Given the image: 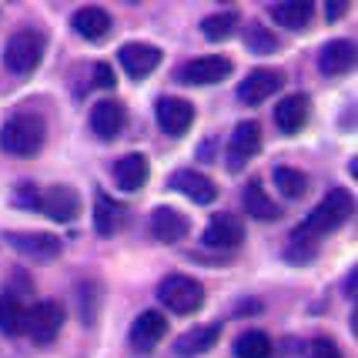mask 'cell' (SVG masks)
Returning <instances> with one entry per match:
<instances>
[{
    "mask_svg": "<svg viewBox=\"0 0 358 358\" xmlns=\"http://www.w3.org/2000/svg\"><path fill=\"white\" fill-rule=\"evenodd\" d=\"M352 194L345 191V187H335V191H328L325 198L318 201L315 211H308V218L298 224L292 234H301V238H312V241H322L325 234H331L335 228H342L348 215H352Z\"/></svg>",
    "mask_w": 358,
    "mask_h": 358,
    "instance_id": "6da1fadb",
    "label": "cell"
},
{
    "mask_svg": "<svg viewBox=\"0 0 358 358\" xmlns=\"http://www.w3.org/2000/svg\"><path fill=\"white\" fill-rule=\"evenodd\" d=\"M44 141H47V127L34 114H14L3 124V131H0V148H3V155H10V157L41 155Z\"/></svg>",
    "mask_w": 358,
    "mask_h": 358,
    "instance_id": "7a4b0ae2",
    "label": "cell"
},
{
    "mask_svg": "<svg viewBox=\"0 0 358 358\" xmlns=\"http://www.w3.org/2000/svg\"><path fill=\"white\" fill-rule=\"evenodd\" d=\"M44 50H47V37L34 27H24L17 31L7 47H3V67L14 74V78H27L37 71V64L44 61Z\"/></svg>",
    "mask_w": 358,
    "mask_h": 358,
    "instance_id": "3957f363",
    "label": "cell"
},
{
    "mask_svg": "<svg viewBox=\"0 0 358 358\" xmlns=\"http://www.w3.org/2000/svg\"><path fill=\"white\" fill-rule=\"evenodd\" d=\"M157 301L174 315H194L204 305V288L191 275H168L157 285Z\"/></svg>",
    "mask_w": 358,
    "mask_h": 358,
    "instance_id": "277c9868",
    "label": "cell"
},
{
    "mask_svg": "<svg viewBox=\"0 0 358 358\" xmlns=\"http://www.w3.org/2000/svg\"><path fill=\"white\" fill-rule=\"evenodd\" d=\"M64 305L61 301H37L34 308H27V322H24V331L31 335L37 345H50L64 328Z\"/></svg>",
    "mask_w": 358,
    "mask_h": 358,
    "instance_id": "5b68a950",
    "label": "cell"
},
{
    "mask_svg": "<svg viewBox=\"0 0 358 358\" xmlns=\"http://www.w3.org/2000/svg\"><path fill=\"white\" fill-rule=\"evenodd\" d=\"M7 245L17 251V255H24V258H31V262H54V258H61V238L57 234H47V231H10L7 234Z\"/></svg>",
    "mask_w": 358,
    "mask_h": 358,
    "instance_id": "8992f818",
    "label": "cell"
},
{
    "mask_svg": "<svg viewBox=\"0 0 358 358\" xmlns=\"http://www.w3.org/2000/svg\"><path fill=\"white\" fill-rule=\"evenodd\" d=\"M285 87V74L275 71V67H255L248 78L238 84V101L241 104H262L268 97H275V94Z\"/></svg>",
    "mask_w": 358,
    "mask_h": 358,
    "instance_id": "52a82bcc",
    "label": "cell"
},
{
    "mask_svg": "<svg viewBox=\"0 0 358 358\" xmlns=\"http://www.w3.org/2000/svg\"><path fill=\"white\" fill-rule=\"evenodd\" d=\"M262 151V127L258 121H241L228 141V171H241L251 157Z\"/></svg>",
    "mask_w": 358,
    "mask_h": 358,
    "instance_id": "ba28073f",
    "label": "cell"
},
{
    "mask_svg": "<svg viewBox=\"0 0 358 358\" xmlns=\"http://www.w3.org/2000/svg\"><path fill=\"white\" fill-rule=\"evenodd\" d=\"M80 208H84L80 194L67 185H54V187H47V191H41V201H37V211H44L47 218L61 221V224L78 218Z\"/></svg>",
    "mask_w": 358,
    "mask_h": 358,
    "instance_id": "9c48e42d",
    "label": "cell"
},
{
    "mask_svg": "<svg viewBox=\"0 0 358 358\" xmlns=\"http://www.w3.org/2000/svg\"><path fill=\"white\" fill-rule=\"evenodd\" d=\"M155 117H157V127L171 138H181L191 131L194 124V108L187 104L185 97H161L155 108Z\"/></svg>",
    "mask_w": 358,
    "mask_h": 358,
    "instance_id": "30bf717a",
    "label": "cell"
},
{
    "mask_svg": "<svg viewBox=\"0 0 358 358\" xmlns=\"http://www.w3.org/2000/svg\"><path fill=\"white\" fill-rule=\"evenodd\" d=\"M161 47L155 44H124L121 50H117V61H121V67H124V74L127 78H134V80H144L148 74H155L157 71V64H161Z\"/></svg>",
    "mask_w": 358,
    "mask_h": 358,
    "instance_id": "8fae6325",
    "label": "cell"
},
{
    "mask_svg": "<svg viewBox=\"0 0 358 358\" xmlns=\"http://www.w3.org/2000/svg\"><path fill=\"white\" fill-rule=\"evenodd\" d=\"M208 248L215 251H231L245 241V224L238 215H215L211 224L204 228V238H201Z\"/></svg>",
    "mask_w": 358,
    "mask_h": 358,
    "instance_id": "7c38bea8",
    "label": "cell"
},
{
    "mask_svg": "<svg viewBox=\"0 0 358 358\" xmlns=\"http://www.w3.org/2000/svg\"><path fill=\"white\" fill-rule=\"evenodd\" d=\"M234 64L228 57H218V54H211V57H194V61H187L181 67V80L185 84H194V87H201V84H221V80L231 74Z\"/></svg>",
    "mask_w": 358,
    "mask_h": 358,
    "instance_id": "4fadbf2b",
    "label": "cell"
},
{
    "mask_svg": "<svg viewBox=\"0 0 358 358\" xmlns=\"http://www.w3.org/2000/svg\"><path fill=\"white\" fill-rule=\"evenodd\" d=\"M187 231H191V221H187L178 208L161 204V208L151 211V234H155L161 245H174V241L187 238Z\"/></svg>",
    "mask_w": 358,
    "mask_h": 358,
    "instance_id": "5bb4252c",
    "label": "cell"
},
{
    "mask_svg": "<svg viewBox=\"0 0 358 358\" xmlns=\"http://www.w3.org/2000/svg\"><path fill=\"white\" fill-rule=\"evenodd\" d=\"M127 124V110L117 101H97L91 110V131L101 141H114Z\"/></svg>",
    "mask_w": 358,
    "mask_h": 358,
    "instance_id": "9a60e30c",
    "label": "cell"
},
{
    "mask_svg": "<svg viewBox=\"0 0 358 358\" xmlns=\"http://www.w3.org/2000/svg\"><path fill=\"white\" fill-rule=\"evenodd\" d=\"M352 67H355V44H352V41L338 37V41H328V44L322 47L318 71H322L325 78H342Z\"/></svg>",
    "mask_w": 358,
    "mask_h": 358,
    "instance_id": "2e32d148",
    "label": "cell"
},
{
    "mask_svg": "<svg viewBox=\"0 0 358 358\" xmlns=\"http://www.w3.org/2000/svg\"><path fill=\"white\" fill-rule=\"evenodd\" d=\"M168 335V318L161 312H141L134 318V325H131V345L138 348V352H151L161 338Z\"/></svg>",
    "mask_w": 358,
    "mask_h": 358,
    "instance_id": "e0dca14e",
    "label": "cell"
},
{
    "mask_svg": "<svg viewBox=\"0 0 358 358\" xmlns=\"http://www.w3.org/2000/svg\"><path fill=\"white\" fill-rule=\"evenodd\" d=\"M171 187L174 191H181L185 198H191L194 204H211L215 198H218V187H215V181H211L208 174L187 171V168H181V171L171 174Z\"/></svg>",
    "mask_w": 358,
    "mask_h": 358,
    "instance_id": "ac0fdd59",
    "label": "cell"
},
{
    "mask_svg": "<svg viewBox=\"0 0 358 358\" xmlns=\"http://www.w3.org/2000/svg\"><path fill=\"white\" fill-rule=\"evenodd\" d=\"M315 17V0H278L271 3V20L285 31H305Z\"/></svg>",
    "mask_w": 358,
    "mask_h": 358,
    "instance_id": "d6986e66",
    "label": "cell"
},
{
    "mask_svg": "<svg viewBox=\"0 0 358 358\" xmlns=\"http://www.w3.org/2000/svg\"><path fill=\"white\" fill-rule=\"evenodd\" d=\"M308 121V97L305 94H288L281 97L278 108H275V124L281 134H298Z\"/></svg>",
    "mask_w": 358,
    "mask_h": 358,
    "instance_id": "ffe728a7",
    "label": "cell"
},
{
    "mask_svg": "<svg viewBox=\"0 0 358 358\" xmlns=\"http://www.w3.org/2000/svg\"><path fill=\"white\" fill-rule=\"evenodd\" d=\"M71 27L84 41H104L110 34V14L104 7H80L78 14L71 17Z\"/></svg>",
    "mask_w": 358,
    "mask_h": 358,
    "instance_id": "44dd1931",
    "label": "cell"
},
{
    "mask_svg": "<svg viewBox=\"0 0 358 358\" xmlns=\"http://www.w3.org/2000/svg\"><path fill=\"white\" fill-rule=\"evenodd\" d=\"M218 335H221L218 325L191 328V331H185V335L174 342V355H178V358H198V355H204V352H211V348L218 345Z\"/></svg>",
    "mask_w": 358,
    "mask_h": 358,
    "instance_id": "7402d4cb",
    "label": "cell"
},
{
    "mask_svg": "<svg viewBox=\"0 0 358 358\" xmlns=\"http://www.w3.org/2000/svg\"><path fill=\"white\" fill-rule=\"evenodd\" d=\"M148 174H151V168H148V157L138 155V151L124 155L117 164H114V178H117L121 191H138V187L148 181Z\"/></svg>",
    "mask_w": 358,
    "mask_h": 358,
    "instance_id": "603a6c76",
    "label": "cell"
},
{
    "mask_svg": "<svg viewBox=\"0 0 358 358\" xmlns=\"http://www.w3.org/2000/svg\"><path fill=\"white\" fill-rule=\"evenodd\" d=\"M121 221H124V208L110 201L104 191H97L94 194V231L101 234V238H110V234L121 228Z\"/></svg>",
    "mask_w": 358,
    "mask_h": 358,
    "instance_id": "cb8c5ba5",
    "label": "cell"
},
{
    "mask_svg": "<svg viewBox=\"0 0 358 358\" xmlns=\"http://www.w3.org/2000/svg\"><path fill=\"white\" fill-rule=\"evenodd\" d=\"M24 322H27L24 301H20L14 292H3V295H0V331H3L7 338H17V335H24Z\"/></svg>",
    "mask_w": 358,
    "mask_h": 358,
    "instance_id": "d4e9b609",
    "label": "cell"
},
{
    "mask_svg": "<svg viewBox=\"0 0 358 358\" xmlns=\"http://www.w3.org/2000/svg\"><path fill=\"white\" fill-rule=\"evenodd\" d=\"M241 204H245V211H248L251 218H258V221H275V218L281 215L278 204H275V201H271V198L265 194L262 181H251V185H245Z\"/></svg>",
    "mask_w": 358,
    "mask_h": 358,
    "instance_id": "484cf974",
    "label": "cell"
},
{
    "mask_svg": "<svg viewBox=\"0 0 358 358\" xmlns=\"http://www.w3.org/2000/svg\"><path fill=\"white\" fill-rule=\"evenodd\" d=\"M271 178H275V187H278L285 198H292V201H298V198H305V194H308V174L298 171V168L278 164V168L271 171Z\"/></svg>",
    "mask_w": 358,
    "mask_h": 358,
    "instance_id": "4316f807",
    "label": "cell"
},
{
    "mask_svg": "<svg viewBox=\"0 0 358 358\" xmlns=\"http://www.w3.org/2000/svg\"><path fill=\"white\" fill-rule=\"evenodd\" d=\"M271 338H268L265 331H258V328H251L245 335H238V342H234V355L238 358H271Z\"/></svg>",
    "mask_w": 358,
    "mask_h": 358,
    "instance_id": "83f0119b",
    "label": "cell"
},
{
    "mask_svg": "<svg viewBox=\"0 0 358 358\" xmlns=\"http://www.w3.org/2000/svg\"><path fill=\"white\" fill-rule=\"evenodd\" d=\"M234 31H238V14H231V10H221V14H211L201 20V34L211 41V44L228 41Z\"/></svg>",
    "mask_w": 358,
    "mask_h": 358,
    "instance_id": "f1b7e54d",
    "label": "cell"
},
{
    "mask_svg": "<svg viewBox=\"0 0 358 358\" xmlns=\"http://www.w3.org/2000/svg\"><path fill=\"white\" fill-rule=\"evenodd\" d=\"M245 44H248L251 54H275L278 50V37L268 31L265 24H251L245 31Z\"/></svg>",
    "mask_w": 358,
    "mask_h": 358,
    "instance_id": "f546056e",
    "label": "cell"
},
{
    "mask_svg": "<svg viewBox=\"0 0 358 358\" xmlns=\"http://www.w3.org/2000/svg\"><path fill=\"white\" fill-rule=\"evenodd\" d=\"M315 255H318V241H312V238H301V234H292V238H288L285 258H288L292 265H308Z\"/></svg>",
    "mask_w": 358,
    "mask_h": 358,
    "instance_id": "4dcf8cb0",
    "label": "cell"
},
{
    "mask_svg": "<svg viewBox=\"0 0 358 358\" xmlns=\"http://www.w3.org/2000/svg\"><path fill=\"white\" fill-rule=\"evenodd\" d=\"M308 358H342V348L331 338H312L308 342Z\"/></svg>",
    "mask_w": 358,
    "mask_h": 358,
    "instance_id": "1f68e13d",
    "label": "cell"
},
{
    "mask_svg": "<svg viewBox=\"0 0 358 358\" xmlns=\"http://www.w3.org/2000/svg\"><path fill=\"white\" fill-rule=\"evenodd\" d=\"M348 3H352V0H325V20L328 24L342 20V17L348 14Z\"/></svg>",
    "mask_w": 358,
    "mask_h": 358,
    "instance_id": "d6a6232c",
    "label": "cell"
},
{
    "mask_svg": "<svg viewBox=\"0 0 358 358\" xmlns=\"http://www.w3.org/2000/svg\"><path fill=\"white\" fill-rule=\"evenodd\" d=\"M94 84L104 87V91L114 87V71H110V64H94Z\"/></svg>",
    "mask_w": 358,
    "mask_h": 358,
    "instance_id": "836d02e7",
    "label": "cell"
},
{
    "mask_svg": "<svg viewBox=\"0 0 358 358\" xmlns=\"http://www.w3.org/2000/svg\"><path fill=\"white\" fill-rule=\"evenodd\" d=\"M14 201H17V204H27V208H37V201H41V187L24 185V187H20V191L14 194Z\"/></svg>",
    "mask_w": 358,
    "mask_h": 358,
    "instance_id": "e575fe53",
    "label": "cell"
},
{
    "mask_svg": "<svg viewBox=\"0 0 358 358\" xmlns=\"http://www.w3.org/2000/svg\"><path fill=\"white\" fill-rule=\"evenodd\" d=\"M352 295H355V271L345 275V298H352Z\"/></svg>",
    "mask_w": 358,
    "mask_h": 358,
    "instance_id": "d590c367",
    "label": "cell"
},
{
    "mask_svg": "<svg viewBox=\"0 0 358 358\" xmlns=\"http://www.w3.org/2000/svg\"><path fill=\"white\" fill-rule=\"evenodd\" d=\"M127 3H138V0H127Z\"/></svg>",
    "mask_w": 358,
    "mask_h": 358,
    "instance_id": "8d00e7d4",
    "label": "cell"
}]
</instances>
